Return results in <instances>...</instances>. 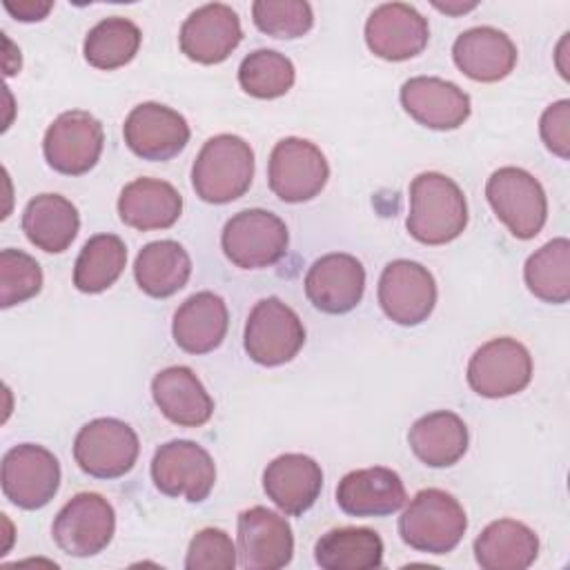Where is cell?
Listing matches in <instances>:
<instances>
[{"mask_svg":"<svg viewBox=\"0 0 570 570\" xmlns=\"http://www.w3.org/2000/svg\"><path fill=\"white\" fill-rule=\"evenodd\" d=\"M468 203L461 187L439 171H423L410 183L405 227L423 245H445L463 234Z\"/></svg>","mask_w":570,"mask_h":570,"instance_id":"obj_1","label":"cell"},{"mask_svg":"<svg viewBox=\"0 0 570 570\" xmlns=\"http://www.w3.org/2000/svg\"><path fill=\"white\" fill-rule=\"evenodd\" d=\"M254 178V151L249 142L234 134L212 136L191 165V187L196 196L212 205L240 198Z\"/></svg>","mask_w":570,"mask_h":570,"instance_id":"obj_2","label":"cell"},{"mask_svg":"<svg viewBox=\"0 0 570 570\" xmlns=\"http://www.w3.org/2000/svg\"><path fill=\"white\" fill-rule=\"evenodd\" d=\"M468 517L463 505L445 490L425 488L414 494L399 517V534L405 546L425 554L452 552L463 539Z\"/></svg>","mask_w":570,"mask_h":570,"instance_id":"obj_3","label":"cell"},{"mask_svg":"<svg viewBox=\"0 0 570 570\" xmlns=\"http://www.w3.org/2000/svg\"><path fill=\"white\" fill-rule=\"evenodd\" d=\"M485 198L512 236L534 238L548 218V198L541 183L521 167H501L485 183Z\"/></svg>","mask_w":570,"mask_h":570,"instance_id":"obj_4","label":"cell"},{"mask_svg":"<svg viewBox=\"0 0 570 570\" xmlns=\"http://www.w3.org/2000/svg\"><path fill=\"white\" fill-rule=\"evenodd\" d=\"M225 256L240 269L276 265L289 245L285 223L267 209H243L234 214L220 236Z\"/></svg>","mask_w":570,"mask_h":570,"instance_id":"obj_5","label":"cell"},{"mask_svg":"<svg viewBox=\"0 0 570 570\" xmlns=\"http://www.w3.org/2000/svg\"><path fill=\"white\" fill-rule=\"evenodd\" d=\"M305 343V327L298 314L276 296L261 298L245 323L243 345L247 356L265 367L292 361Z\"/></svg>","mask_w":570,"mask_h":570,"instance_id":"obj_6","label":"cell"},{"mask_svg":"<svg viewBox=\"0 0 570 570\" xmlns=\"http://www.w3.org/2000/svg\"><path fill=\"white\" fill-rule=\"evenodd\" d=\"M140 452L131 425L120 419L100 416L85 423L73 439V459L78 468L96 479H118L127 474Z\"/></svg>","mask_w":570,"mask_h":570,"instance_id":"obj_7","label":"cell"},{"mask_svg":"<svg viewBox=\"0 0 570 570\" xmlns=\"http://www.w3.org/2000/svg\"><path fill=\"white\" fill-rule=\"evenodd\" d=\"M116 532V512L111 503L96 492L71 497L53 519L51 537L69 557H94L102 552Z\"/></svg>","mask_w":570,"mask_h":570,"instance_id":"obj_8","label":"cell"},{"mask_svg":"<svg viewBox=\"0 0 570 570\" xmlns=\"http://www.w3.org/2000/svg\"><path fill=\"white\" fill-rule=\"evenodd\" d=\"M330 178L325 154L305 138H283L274 145L267 165V180L283 203H305L316 198Z\"/></svg>","mask_w":570,"mask_h":570,"instance_id":"obj_9","label":"cell"},{"mask_svg":"<svg viewBox=\"0 0 570 570\" xmlns=\"http://www.w3.org/2000/svg\"><path fill=\"white\" fill-rule=\"evenodd\" d=\"M151 481L158 492L200 503L216 483V465L209 452L187 439L163 443L151 459Z\"/></svg>","mask_w":570,"mask_h":570,"instance_id":"obj_10","label":"cell"},{"mask_svg":"<svg viewBox=\"0 0 570 570\" xmlns=\"http://www.w3.org/2000/svg\"><path fill=\"white\" fill-rule=\"evenodd\" d=\"M105 147V131L96 116L82 109L60 114L45 131L47 165L65 176H82L96 167Z\"/></svg>","mask_w":570,"mask_h":570,"instance_id":"obj_11","label":"cell"},{"mask_svg":"<svg viewBox=\"0 0 570 570\" xmlns=\"http://www.w3.org/2000/svg\"><path fill=\"white\" fill-rule=\"evenodd\" d=\"M60 488V463L42 445L20 443L2 456V492L22 510L45 508Z\"/></svg>","mask_w":570,"mask_h":570,"instance_id":"obj_12","label":"cell"},{"mask_svg":"<svg viewBox=\"0 0 570 570\" xmlns=\"http://www.w3.org/2000/svg\"><path fill=\"white\" fill-rule=\"evenodd\" d=\"M530 379L532 356L523 343L510 336L483 343L468 363V383L485 399L512 396L525 390Z\"/></svg>","mask_w":570,"mask_h":570,"instance_id":"obj_13","label":"cell"},{"mask_svg":"<svg viewBox=\"0 0 570 570\" xmlns=\"http://www.w3.org/2000/svg\"><path fill=\"white\" fill-rule=\"evenodd\" d=\"M379 303L396 325H419L428 321L436 305V283L428 267L399 258L383 267L379 278Z\"/></svg>","mask_w":570,"mask_h":570,"instance_id":"obj_14","label":"cell"},{"mask_svg":"<svg viewBox=\"0 0 570 570\" xmlns=\"http://www.w3.org/2000/svg\"><path fill=\"white\" fill-rule=\"evenodd\" d=\"M122 138L142 160H171L189 142V125L167 105L140 102L125 118Z\"/></svg>","mask_w":570,"mask_h":570,"instance_id":"obj_15","label":"cell"},{"mask_svg":"<svg viewBox=\"0 0 570 570\" xmlns=\"http://www.w3.org/2000/svg\"><path fill=\"white\" fill-rule=\"evenodd\" d=\"M238 557L245 570H278L292 561L294 534L274 510L254 505L238 514Z\"/></svg>","mask_w":570,"mask_h":570,"instance_id":"obj_16","label":"cell"},{"mask_svg":"<svg viewBox=\"0 0 570 570\" xmlns=\"http://www.w3.org/2000/svg\"><path fill=\"white\" fill-rule=\"evenodd\" d=\"M428 20L405 2L379 4L365 22V45L383 60H410L428 47Z\"/></svg>","mask_w":570,"mask_h":570,"instance_id":"obj_17","label":"cell"},{"mask_svg":"<svg viewBox=\"0 0 570 570\" xmlns=\"http://www.w3.org/2000/svg\"><path fill=\"white\" fill-rule=\"evenodd\" d=\"M240 40V18L223 2H209L194 9L178 33L180 51L200 65H218L227 60Z\"/></svg>","mask_w":570,"mask_h":570,"instance_id":"obj_18","label":"cell"},{"mask_svg":"<svg viewBox=\"0 0 570 570\" xmlns=\"http://www.w3.org/2000/svg\"><path fill=\"white\" fill-rule=\"evenodd\" d=\"M365 292V269L352 254L332 252L312 263L305 274L309 303L325 314L352 312Z\"/></svg>","mask_w":570,"mask_h":570,"instance_id":"obj_19","label":"cell"},{"mask_svg":"<svg viewBox=\"0 0 570 570\" xmlns=\"http://www.w3.org/2000/svg\"><path fill=\"white\" fill-rule=\"evenodd\" d=\"M403 109L423 127L448 131L470 116V96L454 82L436 76H414L401 87Z\"/></svg>","mask_w":570,"mask_h":570,"instance_id":"obj_20","label":"cell"},{"mask_svg":"<svg viewBox=\"0 0 570 570\" xmlns=\"http://www.w3.org/2000/svg\"><path fill=\"white\" fill-rule=\"evenodd\" d=\"M263 490L278 510L298 517L316 503L323 490V470L312 456L287 452L267 463Z\"/></svg>","mask_w":570,"mask_h":570,"instance_id":"obj_21","label":"cell"},{"mask_svg":"<svg viewBox=\"0 0 570 570\" xmlns=\"http://www.w3.org/2000/svg\"><path fill=\"white\" fill-rule=\"evenodd\" d=\"M336 503L350 517H387L403 508L405 485L392 468L352 470L336 485Z\"/></svg>","mask_w":570,"mask_h":570,"instance_id":"obj_22","label":"cell"},{"mask_svg":"<svg viewBox=\"0 0 570 570\" xmlns=\"http://www.w3.org/2000/svg\"><path fill=\"white\" fill-rule=\"evenodd\" d=\"M517 45L494 27H472L452 45L454 65L476 82H499L517 65Z\"/></svg>","mask_w":570,"mask_h":570,"instance_id":"obj_23","label":"cell"},{"mask_svg":"<svg viewBox=\"0 0 570 570\" xmlns=\"http://www.w3.org/2000/svg\"><path fill=\"white\" fill-rule=\"evenodd\" d=\"M151 396L163 416L183 428H200L214 414V399L185 365L160 370L151 381Z\"/></svg>","mask_w":570,"mask_h":570,"instance_id":"obj_24","label":"cell"},{"mask_svg":"<svg viewBox=\"0 0 570 570\" xmlns=\"http://www.w3.org/2000/svg\"><path fill=\"white\" fill-rule=\"evenodd\" d=\"M229 325L225 301L214 292L191 294L174 314L171 336L187 354H207L216 350Z\"/></svg>","mask_w":570,"mask_h":570,"instance_id":"obj_25","label":"cell"},{"mask_svg":"<svg viewBox=\"0 0 570 570\" xmlns=\"http://www.w3.org/2000/svg\"><path fill=\"white\" fill-rule=\"evenodd\" d=\"M183 212L178 189L158 178H136L127 183L118 196V216L125 225L151 232L171 227Z\"/></svg>","mask_w":570,"mask_h":570,"instance_id":"obj_26","label":"cell"},{"mask_svg":"<svg viewBox=\"0 0 570 570\" xmlns=\"http://www.w3.org/2000/svg\"><path fill=\"white\" fill-rule=\"evenodd\" d=\"M539 554V537L514 519L488 523L474 539V559L483 570H525Z\"/></svg>","mask_w":570,"mask_h":570,"instance_id":"obj_27","label":"cell"},{"mask_svg":"<svg viewBox=\"0 0 570 570\" xmlns=\"http://www.w3.org/2000/svg\"><path fill=\"white\" fill-rule=\"evenodd\" d=\"M80 229L76 205L60 194H38L22 212V232L47 254L65 252Z\"/></svg>","mask_w":570,"mask_h":570,"instance_id":"obj_28","label":"cell"},{"mask_svg":"<svg viewBox=\"0 0 570 570\" xmlns=\"http://www.w3.org/2000/svg\"><path fill=\"white\" fill-rule=\"evenodd\" d=\"M414 456L430 468H450L468 450V425L450 410H436L416 419L407 432Z\"/></svg>","mask_w":570,"mask_h":570,"instance_id":"obj_29","label":"cell"},{"mask_svg":"<svg viewBox=\"0 0 570 570\" xmlns=\"http://www.w3.org/2000/svg\"><path fill=\"white\" fill-rule=\"evenodd\" d=\"M191 274V258L176 240L147 243L134 263L138 287L151 298H167L183 289Z\"/></svg>","mask_w":570,"mask_h":570,"instance_id":"obj_30","label":"cell"},{"mask_svg":"<svg viewBox=\"0 0 570 570\" xmlns=\"http://www.w3.org/2000/svg\"><path fill=\"white\" fill-rule=\"evenodd\" d=\"M314 559L325 570L381 568L383 541L370 528H334L316 541Z\"/></svg>","mask_w":570,"mask_h":570,"instance_id":"obj_31","label":"cell"},{"mask_svg":"<svg viewBox=\"0 0 570 570\" xmlns=\"http://www.w3.org/2000/svg\"><path fill=\"white\" fill-rule=\"evenodd\" d=\"M127 265V247L116 234L91 236L73 265V285L85 294H100L111 287Z\"/></svg>","mask_w":570,"mask_h":570,"instance_id":"obj_32","label":"cell"},{"mask_svg":"<svg viewBox=\"0 0 570 570\" xmlns=\"http://www.w3.org/2000/svg\"><path fill=\"white\" fill-rule=\"evenodd\" d=\"M142 33L136 22L111 16L94 24L85 38V60L102 71H111L131 62L140 49Z\"/></svg>","mask_w":570,"mask_h":570,"instance_id":"obj_33","label":"cell"},{"mask_svg":"<svg viewBox=\"0 0 570 570\" xmlns=\"http://www.w3.org/2000/svg\"><path fill=\"white\" fill-rule=\"evenodd\" d=\"M528 289L543 303L561 305L570 298V240L552 238L523 265Z\"/></svg>","mask_w":570,"mask_h":570,"instance_id":"obj_34","label":"cell"},{"mask_svg":"<svg viewBox=\"0 0 570 570\" xmlns=\"http://www.w3.org/2000/svg\"><path fill=\"white\" fill-rule=\"evenodd\" d=\"M296 80L292 60L274 49H256L238 67V85L245 94L263 100L285 96Z\"/></svg>","mask_w":570,"mask_h":570,"instance_id":"obj_35","label":"cell"},{"mask_svg":"<svg viewBox=\"0 0 570 570\" xmlns=\"http://www.w3.org/2000/svg\"><path fill=\"white\" fill-rule=\"evenodd\" d=\"M252 18L263 33L281 40L301 38L314 24V11L305 0H256Z\"/></svg>","mask_w":570,"mask_h":570,"instance_id":"obj_36","label":"cell"},{"mask_svg":"<svg viewBox=\"0 0 570 570\" xmlns=\"http://www.w3.org/2000/svg\"><path fill=\"white\" fill-rule=\"evenodd\" d=\"M42 289V269L38 261L22 249L0 252V305L13 307L33 298Z\"/></svg>","mask_w":570,"mask_h":570,"instance_id":"obj_37","label":"cell"},{"mask_svg":"<svg viewBox=\"0 0 570 570\" xmlns=\"http://www.w3.org/2000/svg\"><path fill=\"white\" fill-rule=\"evenodd\" d=\"M236 546L232 537L220 528H203L194 534L187 548V570H234Z\"/></svg>","mask_w":570,"mask_h":570,"instance_id":"obj_38","label":"cell"},{"mask_svg":"<svg viewBox=\"0 0 570 570\" xmlns=\"http://www.w3.org/2000/svg\"><path fill=\"white\" fill-rule=\"evenodd\" d=\"M539 131L541 140L554 156L561 160L570 158V102L566 98L552 102L541 114Z\"/></svg>","mask_w":570,"mask_h":570,"instance_id":"obj_39","label":"cell"},{"mask_svg":"<svg viewBox=\"0 0 570 570\" xmlns=\"http://www.w3.org/2000/svg\"><path fill=\"white\" fill-rule=\"evenodd\" d=\"M53 2L51 0H18V2H11L7 0L4 2V9L20 22H36V20H42L49 11H51Z\"/></svg>","mask_w":570,"mask_h":570,"instance_id":"obj_40","label":"cell"},{"mask_svg":"<svg viewBox=\"0 0 570 570\" xmlns=\"http://www.w3.org/2000/svg\"><path fill=\"white\" fill-rule=\"evenodd\" d=\"M439 11H445L450 16H459V13H465V11H472L476 7V2H432Z\"/></svg>","mask_w":570,"mask_h":570,"instance_id":"obj_41","label":"cell"}]
</instances>
